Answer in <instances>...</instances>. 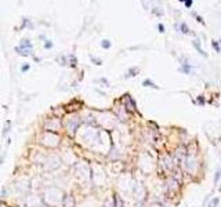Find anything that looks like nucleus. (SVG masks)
I'll use <instances>...</instances> for the list:
<instances>
[{
  "label": "nucleus",
  "mask_w": 221,
  "mask_h": 207,
  "mask_svg": "<svg viewBox=\"0 0 221 207\" xmlns=\"http://www.w3.org/2000/svg\"><path fill=\"white\" fill-rule=\"evenodd\" d=\"M64 198H65V193L62 189L51 186V188H47L46 192L43 193V203L47 207H61Z\"/></svg>",
  "instance_id": "1"
},
{
  "label": "nucleus",
  "mask_w": 221,
  "mask_h": 207,
  "mask_svg": "<svg viewBox=\"0 0 221 207\" xmlns=\"http://www.w3.org/2000/svg\"><path fill=\"white\" fill-rule=\"evenodd\" d=\"M80 124H82V120L78 117V116L76 115H69V116H66L64 126H65V130H66V133H68L69 135H75L76 131H78V128L80 127Z\"/></svg>",
  "instance_id": "2"
},
{
  "label": "nucleus",
  "mask_w": 221,
  "mask_h": 207,
  "mask_svg": "<svg viewBox=\"0 0 221 207\" xmlns=\"http://www.w3.org/2000/svg\"><path fill=\"white\" fill-rule=\"evenodd\" d=\"M42 142L47 148H55L60 144V137L57 133H51V131H44L42 134Z\"/></svg>",
  "instance_id": "3"
},
{
  "label": "nucleus",
  "mask_w": 221,
  "mask_h": 207,
  "mask_svg": "<svg viewBox=\"0 0 221 207\" xmlns=\"http://www.w3.org/2000/svg\"><path fill=\"white\" fill-rule=\"evenodd\" d=\"M62 128V120L60 117H51L44 120V130L51 131V133H57Z\"/></svg>",
  "instance_id": "4"
},
{
  "label": "nucleus",
  "mask_w": 221,
  "mask_h": 207,
  "mask_svg": "<svg viewBox=\"0 0 221 207\" xmlns=\"http://www.w3.org/2000/svg\"><path fill=\"white\" fill-rule=\"evenodd\" d=\"M60 159H58L55 155H51V156H48L47 159H46L44 162V166H46V170L47 171H53V170L58 169L60 167Z\"/></svg>",
  "instance_id": "5"
},
{
  "label": "nucleus",
  "mask_w": 221,
  "mask_h": 207,
  "mask_svg": "<svg viewBox=\"0 0 221 207\" xmlns=\"http://www.w3.org/2000/svg\"><path fill=\"white\" fill-rule=\"evenodd\" d=\"M124 101H126V104H124V108H126V110H135V102H134V100L131 98V95H124Z\"/></svg>",
  "instance_id": "6"
},
{
  "label": "nucleus",
  "mask_w": 221,
  "mask_h": 207,
  "mask_svg": "<svg viewBox=\"0 0 221 207\" xmlns=\"http://www.w3.org/2000/svg\"><path fill=\"white\" fill-rule=\"evenodd\" d=\"M62 207H75V198L72 195H65L62 200Z\"/></svg>",
  "instance_id": "7"
},
{
  "label": "nucleus",
  "mask_w": 221,
  "mask_h": 207,
  "mask_svg": "<svg viewBox=\"0 0 221 207\" xmlns=\"http://www.w3.org/2000/svg\"><path fill=\"white\" fill-rule=\"evenodd\" d=\"M14 50L17 51L19 55H24V57L30 55V54H32V48H22V47H19V46H18V47L14 48Z\"/></svg>",
  "instance_id": "8"
},
{
  "label": "nucleus",
  "mask_w": 221,
  "mask_h": 207,
  "mask_svg": "<svg viewBox=\"0 0 221 207\" xmlns=\"http://www.w3.org/2000/svg\"><path fill=\"white\" fill-rule=\"evenodd\" d=\"M142 86L144 87H151V89H155V90H159V86H156L155 83L152 82V80H149V79H145L142 82Z\"/></svg>",
  "instance_id": "9"
},
{
  "label": "nucleus",
  "mask_w": 221,
  "mask_h": 207,
  "mask_svg": "<svg viewBox=\"0 0 221 207\" xmlns=\"http://www.w3.org/2000/svg\"><path fill=\"white\" fill-rule=\"evenodd\" d=\"M192 44H194V47L196 48V51H198V53H199V54H202V55H203V57H207V54L205 53L203 50H202V47H200V43H199V40H194V41H192Z\"/></svg>",
  "instance_id": "10"
},
{
  "label": "nucleus",
  "mask_w": 221,
  "mask_h": 207,
  "mask_svg": "<svg viewBox=\"0 0 221 207\" xmlns=\"http://www.w3.org/2000/svg\"><path fill=\"white\" fill-rule=\"evenodd\" d=\"M19 47H22V48H32V43H30L29 39H24V40H21V43H19Z\"/></svg>",
  "instance_id": "11"
},
{
  "label": "nucleus",
  "mask_w": 221,
  "mask_h": 207,
  "mask_svg": "<svg viewBox=\"0 0 221 207\" xmlns=\"http://www.w3.org/2000/svg\"><path fill=\"white\" fill-rule=\"evenodd\" d=\"M138 72H140V69H138V68H130L127 71V73H126L124 77H133V76H135Z\"/></svg>",
  "instance_id": "12"
},
{
  "label": "nucleus",
  "mask_w": 221,
  "mask_h": 207,
  "mask_svg": "<svg viewBox=\"0 0 221 207\" xmlns=\"http://www.w3.org/2000/svg\"><path fill=\"white\" fill-rule=\"evenodd\" d=\"M180 30H181L184 35H188L189 33V28H188V25H187L185 22H181V24H180Z\"/></svg>",
  "instance_id": "13"
},
{
  "label": "nucleus",
  "mask_w": 221,
  "mask_h": 207,
  "mask_svg": "<svg viewBox=\"0 0 221 207\" xmlns=\"http://www.w3.org/2000/svg\"><path fill=\"white\" fill-rule=\"evenodd\" d=\"M110 46H112V43H110V40H108V39H104V40L101 41V47L104 48V50L110 48Z\"/></svg>",
  "instance_id": "14"
},
{
  "label": "nucleus",
  "mask_w": 221,
  "mask_h": 207,
  "mask_svg": "<svg viewBox=\"0 0 221 207\" xmlns=\"http://www.w3.org/2000/svg\"><path fill=\"white\" fill-rule=\"evenodd\" d=\"M69 59H71V61H69V65H71L72 68H75V66L78 65V59H76V57L72 54V55H69Z\"/></svg>",
  "instance_id": "15"
},
{
  "label": "nucleus",
  "mask_w": 221,
  "mask_h": 207,
  "mask_svg": "<svg viewBox=\"0 0 221 207\" xmlns=\"http://www.w3.org/2000/svg\"><path fill=\"white\" fill-rule=\"evenodd\" d=\"M115 204H113V207H123V203H122V199L119 198V195H115Z\"/></svg>",
  "instance_id": "16"
},
{
  "label": "nucleus",
  "mask_w": 221,
  "mask_h": 207,
  "mask_svg": "<svg viewBox=\"0 0 221 207\" xmlns=\"http://www.w3.org/2000/svg\"><path fill=\"white\" fill-rule=\"evenodd\" d=\"M180 71H181V72H184V73H187V75H188L189 72H191V66H189L188 64H184V65H182L181 68H180Z\"/></svg>",
  "instance_id": "17"
},
{
  "label": "nucleus",
  "mask_w": 221,
  "mask_h": 207,
  "mask_svg": "<svg viewBox=\"0 0 221 207\" xmlns=\"http://www.w3.org/2000/svg\"><path fill=\"white\" fill-rule=\"evenodd\" d=\"M90 58H91V61H93L96 65H102V61H101L100 58H94L93 55H90Z\"/></svg>",
  "instance_id": "18"
},
{
  "label": "nucleus",
  "mask_w": 221,
  "mask_h": 207,
  "mask_svg": "<svg viewBox=\"0 0 221 207\" xmlns=\"http://www.w3.org/2000/svg\"><path fill=\"white\" fill-rule=\"evenodd\" d=\"M213 47H214V50L217 51V53H221V48H220V46H218V41L213 40Z\"/></svg>",
  "instance_id": "19"
},
{
  "label": "nucleus",
  "mask_w": 221,
  "mask_h": 207,
  "mask_svg": "<svg viewBox=\"0 0 221 207\" xmlns=\"http://www.w3.org/2000/svg\"><path fill=\"white\" fill-rule=\"evenodd\" d=\"M58 61H60V65H66V64H68V62H66V57H60V58H58Z\"/></svg>",
  "instance_id": "20"
},
{
  "label": "nucleus",
  "mask_w": 221,
  "mask_h": 207,
  "mask_svg": "<svg viewBox=\"0 0 221 207\" xmlns=\"http://www.w3.org/2000/svg\"><path fill=\"white\" fill-rule=\"evenodd\" d=\"M51 47H53V41L46 40V41H44V48H47V50H48V48H51Z\"/></svg>",
  "instance_id": "21"
},
{
  "label": "nucleus",
  "mask_w": 221,
  "mask_h": 207,
  "mask_svg": "<svg viewBox=\"0 0 221 207\" xmlns=\"http://www.w3.org/2000/svg\"><path fill=\"white\" fill-rule=\"evenodd\" d=\"M29 68H30V65H29V64H25V65H22L21 71H22V72H26V71H29Z\"/></svg>",
  "instance_id": "22"
},
{
  "label": "nucleus",
  "mask_w": 221,
  "mask_h": 207,
  "mask_svg": "<svg viewBox=\"0 0 221 207\" xmlns=\"http://www.w3.org/2000/svg\"><path fill=\"white\" fill-rule=\"evenodd\" d=\"M152 12H153V14H156V15H162V14H163V11H160V10H158V8H153Z\"/></svg>",
  "instance_id": "23"
},
{
  "label": "nucleus",
  "mask_w": 221,
  "mask_h": 207,
  "mask_svg": "<svg viewBox=\"0 0 221 207\" xmlns=\"http://www.w3.org/2000/svg\"><path fill=\"white\" fill-rule=\"evenodd\" d=\"M158 29H159V32H160V33H163L164 32V25L163 24H159L158 25Z\"/></svg>",
  "instance_id": "24"
},
{
  "label": "nucleus",
  "mask_w": 221,
  "mask_h": 207,
  "mask_svg": "<svg viewBox=\"0 0 221 207\" xmlns=\"http://www.w3.org/2000/svg\"><path fill=\"white\" fill-rule=\"evenodd\" d=\"M218 204V199H214V200L212 202V203H210V207H216Z\"/></svg>",
  "instance_id": "25"
},
{
  "label": "nucleus",
  "mask_w": 221,
  "mask_h": 207,
  "mask_svg": "<svg viewBox=\"0 0 221 207\" xmlns=\"http://www.w3.org/2000/svg\"><path fill=\"white\" fill-rule=\"evenodd\" d=\"M100 82H101V83H104V84H105L107 87L109 86V83H108V80H107V79H104V77H101V79H100Z\"/></svg>",
  "instance_id": "26"
},
{
  "label": "nucleus",
  "mask_w": 221,
  "mask_h": 207,
  "mask_svg": "<svg viewBox=\"0 0 221 207\" xmlns=\"http://www.w3.org/2000/svg\"><path fill=\"white\" fill-rule=\"evenodd\" d=\"M196 21H198V22H200V24H205V21H203V18L200 17V15H196Z\"/></svg>",
  "instance_id": "27"
},
{
  "label": "nucleus",
  "mask_w": 221,
  "mask_h": 207,
  "mask_svg": "<svg viewBox=\"0 0 221 207\" xmlns=\"http://www.w3.org/2000/svg\"><path fill=\"white\" fill-rule=\"evenodd\" d=\"M191 6H192V0H187V1H185V7H187V8H189Z\"/></svg>",
  "instance_id": "28"
},
{
  "label": "nucleus",
  "mask_w": 221,
  "mask_h": 207,
  "mask_svg": "<svg viewBox=\"0 0 221 207\" xmlns=\"http://www.w3.org/2000/svg\"><path fill=\"white\" fill-rule=\"evenodd\" d=\"M198 102H200V104H202V105H203V104H205V100H203V97H202V95H200V97L198 98Z\"/></svg>",
  "instance_id": "29"
},
{
  "label": "nucleus",
  "mask_w": 221,
  "mask_h": 207,
  "mask_svg": "<svg viewBox=\"0 0 221 207\" xmlns=\"http://www.w3.org/2000/svg\"><path fill=\"white\" fill-rule=\"evenodd\" d=\"M180 1H187V0H180Z\"/></svg>",
  "instance_id": "30"
}]
</instances>
